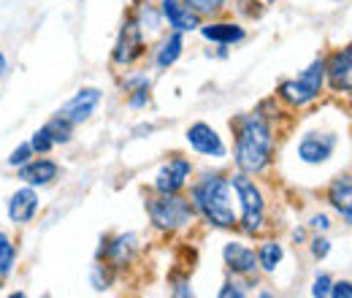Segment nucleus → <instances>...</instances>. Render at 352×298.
Wrapping results in <instances>:
<instances>
[{"label": "nucleus", "mask_w": 352, "mask_h": 298, "mask_svg": "<svg viewBox=\"0 0 352 298\" xmlns=\"http://www.w3.org/2000/svg\"><path fill=\"white\" fill-rule=\"evenodd\" d=\"M233 130V166L247 176H263L274 166L276 155V125L268 123L263 114L244 111L230 120Z\"/></svg>", "instance_id": "1"}, {"label": "nucleus", "mask_w": 352, "mask_h": 298, "mask_svg": "<svg viewBox=\"0 0 352 298\" xmlns=\"http://www.w3.org/2000/svg\"><path fill=\"white\" fill-rule=\"evenodd\" d=\"M190 204L195 217L217 231H236V206L228 173L217 169H204L195 179H190Z\"/></svg>", "instance_id": "2"}, {"label": "nucleus", "mask_w": 352, "mask_h": 298, "mask_svg": "<svg viewBox=\"0 0 352 298\" xmlns=\"http://www.w3.org/2000/svg\"><path fill=\"white\" fill-rule=\"evenodd\" d=\"M233 198H236V231L247 239L263 236L268 228V198H265L263 187L255 182V176H247L241 171L228 173Z\"/></svg>", "instance_id": "3"}, {"label": "nucleus", "mask_w": 352, "mask_h": 298, "mask_svg": "<svg viewBox=\"0 0 352 298\" xmlns=\"http://www.w3.org/2000/svg\"><path fill=\"white\" fill-rule=\"evenodd\" d=\"M322 92H325V57L317 54L304 71H298V76L279 82L276 100L285 109L298 111V109H307L311 103H317L322 98Z\"/></svg>", "instance_id": "4"}, {"label": "nucleus", "mask_w": 352, "mask_h": 298, "mask_svg": "<svg viewBox=\"0 0 352 298\" xmlns=\"http://www.w3.org/2000/svg\"><path fill=\"white\" fill-rule=\"evenodd\" d=\"M144 206H146L152 228L160 233H182L198 222L190 198L182 193H168V195L152 193V195H146Z\"/></svg>", "instance_id": "5"}, {"label": "nucleus", "mask_w": 352, "mask_h": 298, "mask_svg": "<svg viewBox=\"0 0 352 298\" xmlns=\"http://www.w3.org/2000/svg\"><path fill=\"white\" fill-rule=\"evenodd\" d=\"M339 149V133L336 130L314 128L301 133V138L296 141V158L298 163H304L309 169H320L325 166Z\"/></svg>", "instance_id": "6"}, {"label": "nucleus", "mask_w": 352, "mask_h": 298, "mask_svg": "<svg viewBox=\"0 0 352 298\" xmlns=\"http://www.w3.org/2000/svg\"><path fill=\"white\" fill-rule=\"evenodd\" d=\"M141 250V236L135 231H122L114 236H100V244L95 250V260H106L117 274L131 268Z\"/></svg>", "instance_id": "7"}, {"label": "nucleus", "mask_w": 352, "mask_h": 298, "mask_svg": "<svg viewBox=\"0 0 352 298\" xmlns=\"http://www.w3.org/2000/svg\"><path fill=\"white\" fill-rule=\"evenodd\" d=\"M149 52V43H146V36L144 30L133 22L131 17L120 25V33H117V41L111 46V65L125 71V68H133L138 65Z\"/></svg>", "instance_id": "8"}, {"label": "nucleus", "mask_w": 352, "mask_h": 298, "mask_svg": "<svg viewBox=\"0 0 352 298\" xmlns=\"http://www.w3.org/2000/svg\"><path fill=\"white\" fill-rule=\"evenodd\" d=\"M184 141H187L190 152H195L198 158H206V160H228V144H225V138L220 136V130L212 128V125L204 123V120L187 125Z\"/></svg>", "instance_id": "9"}, {"label": "nucleus", "mask_w": 352, "mask_h": 298, "mask_svg": "<svg viewBox=\"0 0 352 298\" xmlns=\"http://www.w3.org/2000/svg\"><path fill=\"white\" fill-rule=\"evenodd\" d=\"M192 176H195V163L184 155H174L157 169L155 179H152V193H163V195L184 193Z\"/></svg>", "instance_id": "10"}, {"label": "nucleus", "mask_w": 352, "mask_h": 298, "mask_svg": "<svg viewBox=\"0 0 352 298\" xmlns=\"http://www.w3.org/2000/svg\"><path fill=\"white\" fill-rule=\"evenodd\" d=\"M325 87L333 95L350 98L352 92V49L339 46L325 57Z\"/></svg>", "instance_id": "11"}, {"label": "nucleus", "mask_w": 352, "mask_h": 298, "mask_svg": "<svg viewBox=\"0 0 352 298\" xmlns=\"http://www.w3.org/2000/svg\"><path fill=\"white\" fill-rule=\"evenodd\" d=\"M195 33L206 43H220V46H239V43H244L250 39V33H247L241 19H222V17L201 22V28Z\"/></svg>", "instance_id": "12"}, {"label": "nucleus", "mask_w": 352, "mask_h": 298, "mask_svg": "<svg viewBox=\"0 0 352 298\" xmlns=\"http://www.w3.org/2000/svg\"><path fill=\"white\" fill-rule=\"evenodd\" d=\"M41 212V195L36 187L30 184H22L19 190L11 193L8 204H6V214H8V222L16 225V228H25L30 225Z\"/></svg>", "instance_id": "13"}, {"label": "nucleus", "mask_w": 352, "mask_h": 298, "mask_svg": "<svg viewBox=\"0 0 352 298\" xmlns=\"http://www.w3.org/2000/svg\"><path fill=\"white\" fill-rule=\"evenodd\" d=\"M222 263H225V271L230 277H255V274H261L255 247L244 244L241 239L225 242V247H222Z\"/></svg>", "instance_id": "14"}, {"label": "nucleus", "mask_w": 352, "mask_h": 298, "mask_svg": "<svg viewBox=\"0 0 352 298\" xmlns=\"http://www.w3.org/2000/svg\"><path fill=\"white\" fill-rule=\"evenodd\" d=\"M100 100H103V89H98V87H82V89L74 92V98H68L60 106V114L68 117L74 125H85V123L92 120V114L100 106Z\"/></svg>", "instance_id": "15"}, {"label": "nucleus", "mask_w": 352, "mask_h": 298, "mask_svg": "<svg viewBox=\"0 0 352 298\" xmlns=\"http://www.w3.org/2000/svg\"><path fill=\"white\" fill-rule=\"evenodd\" d=\"M182 54H184V33H176V30L160 33V41L155 46H149V60H152L155 71L174 68L176 63L182 60Z\"/></svg>", "instance_id": "16"}, {"label": "nucleus", "mask_w": 352, "mask_h": 298, "mask_svg": "<svg viewBox=\"0 0 352 298\" xmlns=\"http://www.w3.org/2000/svg\"><path fill=\"white\" fill-rule=\"evenodd\" d=\"M57 176H60V163L52 160V158H46V155H36V158H30L25 166L16 169V179H19L22 184L36 187V190L49 187Z\"/></svg>", "instance_id": "17"}, {"label": "nucleus", "mask_w": 352, "mask_h": 298, "mask_svg": "<svg viewBox=\"0 0 352 298\" xmlns=\"http://www.w3.org/2000/svg\"><path fill=\"white\" fill-rule=\"evenodd\" d=\"M160 6V14H163V22L168 25V30H176V33H195L201 28V17L184 6V0H157Z\"/></svg>", "instance_id": "18"}, {"label": "nucleus", "mask_w": 352, "mask_h": 298, "mask_svg": "<svg viewBox=\"0 0 352 298\" xmlns=\"http://www.w3.org/2000/svg\"><path fill=\"white\" fill-rule=\"evenodd\" d=\"M325 201L331 204V209L342 217L344 225L352 222V176L350 171L333 176L328 182V190H325Z\"/></svg>", "instance_id": "19"}, {"label": "nucleus", "mask_w": 352, "mask_h": 298, "mask_svg": "<svg viewBox=\"0 0 352 298\" xmlns=\"http://www.w3.org/2000/svg\"><path fill=\"white\" fill-rule=\"evenodd\" d=\"M131 19L144 30V36H160L166 30V22H163V14H160V6L155 0H135L133 6Z\"/></svg>", "instance_id": "20"}, {"label": "nucleus", "mask_w": 352, "mask_h": 298, "mask_svg": "<svg viewBox=\"0 0 352 298\" xmlns=\"http://www.w3.org/2000/svg\"><path fill=\"white\" fill-rule=\"evenodd\" d=\"M255 253H258V268L265 277H274L285 263V244L279 239H263Z\"/></svg>", "instance_id": "21"}, {"label": "nucleus", "mask_w": 352, "mask_h": 298, "mask_svg": "<svg viewBox=\"0 0 352 298\" xmlns=\"http://www.w3.org/2000/svg\"><path fill=\"white\" fill-rule=\"evenodd\" d=\"M114 282H117V271L106 260H95L89 266V288L95 293H109L114 288Z\"/></svg>", "instance_id": "22"}, {"label": "nucleus", "mask_w": 352, "mask_h": 298, "mask_svg": "<svg viewBox=\"0 0 352 298\" xmlns=\"http://www.w3.org/2000/svg\"><path fill=\"white\" fill-rule=\"evenodd\" d=\"M16 257H19V247L16 239L8 231H0V279L11 277L16 268Z\"/></svg>", "instance_id": "23"}, {"label": "nucleus", "mask_w": 352, "mask_h": 298, "mask_svg": "<svg viewBox=\"0 0 352 298\" xmlns=\"http://www.w3.org/2000/svg\"><path fill=\"white\" fill-rule=\"evenodd\" d=\"M44 128L49 130V136H52L54 147H65V144H71V141H74V130H76V125H74L68 117H63V114L57 111V114H52V117L46 120Z\"/></svg>", "instance_id": "24"}, {"label": "nucleus", "mask_w": 352, "mask_h": 298, "mask_svg": "<svg viewBox=\"0 0 352 298\" xmlns=\"http://www.w3.org/2000/svg\"><path fill=\"white\" fill-rule=\"evenodd\" d=\"M184 6H190L201 19H214L228 11L230 0H184Z\"/></svg>", "instance_id": "25"}, {"label": "nucleus", "mask_w": 352, "mask_h": 298, "mask_svg": "<svg viewBox=\"0 0 352 298\" xmlns=\"http://www.w3.org/2000/svg\"><path fill=\"white\" fill-rule=\"evenodd\" d=\"M138 87H152V74L146 68H125V76L120 79V92H131Z\"/></svg>", "instance_id": "26"}, {"label": "nucleus", "mask_w": 352, "mask_h": 298, "mask_svg": "<svg viewBox=\"0 0 352 298\" xmlns=\"http://www.w3.org/2000/svg\"><path fill=\"white\" fill-rule=\"evenodd\" d=\"M228 8H233V14L239 19H261L265 14L263 0H230Z\"/></svg>", "instance_id": "27"}, {"label": "nucleus", "mask_w": 352, "mask_h": 298, "mask_svg": "<svg viewBox=\"0 0 352 298\" xmlns=\"http://www.w3.org/2000/svg\"><path fill=\"white\" fill-rule=\"evenodd\" d=\"M307 247H309V257H311L314 263H322L325 257L331 255L333 242L328 239V233H314L311 239H307Z\"/></svg>", "instance_id": "28"}, {"label": "nucleus", "mask_w": 352, "mask_h": 298, "mask_svg": "<svg viewBox=\"0 0 352 298\" xmlns=\"http://www.w3.org/2000/svg\"><path fill=\"white\" fill-rule=\"evenodd\" d=\"M168 293L174 298H192L195 290H192V282L187 274H171L168 277Z\"/></svg>", "instance_id": "29"}, {"label": "nucleus", "mask_w": 352, "mask_h": 298, "mask_svg": "<svg viewBox=\"0 0 352 298\" xmlns=\"http://www.w3.org/2000/svg\"><path fill=\"white\" fill-rule=\"evenodd\" d=\"M30 158H36V152H33V147H30V141H22V144H16L14 149H11V155L6 158V166L8 169H19V166H25Z\"/></svg>", "instance_id": "30"}, {"label": "nucleus", "mask_w": 352, "mask_h": 298, "mask_svg": "<svg viewBox=\"0 0 352 298\" xmlns=\"http://www.w3.org/2000/svg\"><path fill=\"white\" fill-rule=\"evenodd\" d=\"M152 103V87H138V89H131L128 98H125V106L131 111H144L146 106Z\"/></svg>", "instance_id": "31"}, {"label": "nucleus", "mask_w": 352, "mask_h": 298, "mask_svg": "<svg viewBox=\"0 0 352 298\" xmlns=\"http://www.w3.org/2000/svg\"><path fill=\"white\" fill-rule=\"evenodd\" d=\"M30 147H33L36 155H49V152L54 149V141H52V136H49V130H46L44 125L30 136Z\"/></svg>", "instance_id": "32"}, {"label": "nucleus", "mask_w": 352, "mask_h": 298, "mask_svg": "<svg viewBox=\"0 0 352 298\" xmlns=\"http://www.w3.org/2000/svg\"><path fill=\"white\" fill-rule=\"evenodd\" d=\"M331 282H333V277H331V274H325V271H320V274L314 277L311 288H309V296L311 298H328V293H331Z\"/></svg>", "instance_id": "33"}, {"label": "nucleus", "mask_w": 352, "mask_h": 298, "mask_svg": "<svg viewBox=\"0 0 352 298\" xmlns=\"http://www.w3.org/2000/svg\"><path fill=\"white\" fill-rule=\"evenodd\" d=\"M331 225H333V220H331V214L328 212H314L307 222V228L309 231H314V233H328Z\"/></svg>", "instance_id": "34"}, {"label": "nucleus", "mask_w": 352, "mask_h": 298, "mask_svg": "<svg viewBox=\"0 0 352 298\" xmlns=\"http://www.w3.org/2000/svg\"><path fill=\"white\" fill-rule=\"evenodd\" d=\"M328 298H352V282L347 277H344V279H333Z\"/></svg>", "instance_id": "35"}, {"label": "nucleus", "mask_w": 352, "mask_h": 298, "mask_svg": "<svg viewBox=\"0 0 352 298\" xmlns=\"http://www.w3.org/2000/svg\"><path fill=\"white\" fill-rule=\"evenodd\" d=\"M290 239H293V244H296V247H304V244H307V239H309V228L307 225H296V228L290 231Z\"/></svg>", "instance_id": "36"}, {"label": "nucleus", "mask_w": 352, "mask_h": 298, "mask_svg": "<svg viewBox=\"0 0 352 298\" xmlns=\"http://www.w3.org/2000/svg\"><path fill=\"white\" fill-rule=\"evenodd\" d=\"M214 49H206V57H214V60H228L230 57V46H220V43H212Z\"/></svg>", "instance_id": "37"}, {"label": "nucleus", "mask_w": 352, "mask_h": 298, "mask_svg": "<svg viewBox=\"0 0 352 298\" xmlns=\"http://www.w3.org/2000/svg\"><path fill=\"white\" fill-rule=\"evenodd\" d=\"M149 133H155V125H152V123H141V125L133 128V136H135V138H146Z\"/></svg>", "instance_id": "38"}, {"label": "nucleus", "mask_w": 352, "mask_h": 298, "mask_svg": "<svg viewBox=\"0 0 352 298\" xmlns=\"http://www.w3.org/2000/svg\"><path fill=\"white\" fill-rule=\"evenodd\" d=\"M8 74V57L3 54V49H0V76H6Z\"/></svg>", "instance_id": "39"}, {"label": "nucleus", "mask_w": 352, "mask_h": 298, "mask_svg": "<svg viewBox=\"0 0 352 298\" xmlns=\"http://www.w3.org/2000/svg\"><path fill=\"white\" fill-rule=\"evenodd\" d=\"M258 296H261V298H274L276 293H274V290H258Z\"/></svg>", "instance_id": "40"}, {"label": "nucleus", "mask_w": 352, "mask_h": 298, "mask_svg": "<svg viewBox=\"0 0 352 298\" xmlns=\"http://www.w3.org/2000/svg\"><path fill=\"white\" fill-rule=\"evenodd\" d=\"M263 3H265V6H271V3H276V0H263Z\"/></svg>", "instance_id": "41"}, {"label": "nucleus", "mask_w": 352, "mask_h": 298, "mask_svg": "<svg viewBox=\"0 0 352 298\" xmlns=\"http://www.w3.org/2000/svg\"><path fill=\"white\" fill-rule=\"evenodd\" d=\"M333 3H342V0H333Z\"/></svg>", "instance_id": "42"}]
</instances>
